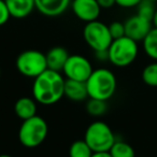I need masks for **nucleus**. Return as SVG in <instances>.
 <instances>
[{
    "instance_id": "1",
    "label": "nucleus",
    "mask_w": 157,
    "mask_h": 157,
    "mask_svg": "<svg viewBox=\"0 0 157 157\" xmlns=\"http://www.w3.org/2000/svg\"><path fill=\"white\" fill-rule=\"evenodd\" d=\"M65 82L66 78L60 72L46 69L33 81V99L42 105H55L65 96Z\"/></svg>"
},
{
    "instance_id": "2",
    "label": "nucleus",
    "mask_w": 157,
    "mask_h": 157,
    "mask_svg": "<svg viewBox=\"0 0 157 157\" xmlns=\"http://www.w3.org/2000/svg\"><path fill=\"white\" fill-rule=\"evenodd\" d=\"M88 98L108 101L115 94L117 87L116 76L107 68L95 69L85 82Z\"/></svg>"
},
{
    "instance_id": "3",
    "label": "nucleus",
    "mask_w": 157,
    "mask_h": 157,
    "mask_svg": "<svg viewBox=\"0 0 157 157\" xmlns=\"http://www.w3.org/2000/svg\"><path fill=\"white\" fill-rule=\"evenodd\" d=\"M48 126L44 118L35 115L23 121L18 130V140L27 148H35L41 145L48 137Z\"/></svg>"
},
{
    "instance_id": "4",
    "label": "nucleus",
    "mask_w": 157,
    "mask_h": 157,
    "mask_svg": "<svg viewBox=\"0 0 157 157\" xmlns=\"http://www.w3.org/2000/svg\"><path fill=\"white\" fill-rule=\"evenodd\" d=\"M139 53L138 42L124 36L118 39H114L108 48L109 61L118 68L130 66L136 60Z\"/></svg>"
},
{
    "instance_id": "5",
    "label": "nucleus",
    "mask_w": 157,
    "mask_h": 157,
    "mask_svg": "<svg viewBox=\"0 0 157 157\" xmlns=\"http://www.w3.org/2000/svg\"><path fill=\"white\" fill-rule=\"evenodd\" d=\"M84 140L93 152H109L116 141L111 127L102 121H95L86 128Z\"/></svg>"
},
{
    "instance_id": "6",
    "label": "nucleus",
    "mask_w": 157,
    "mask_h": 157,
    "mask_svg": "<svg viewBox=\"0 0 157 157\" xmlns=\"http://www.w3.org/2000/svg\"><path fill=\"white\" fill-rule=\"evenodd\" d=\"M17 71L26 78H36L48 69L45 54L37 50L22 52L15 60Z\"/></svg>"
},
{
    "instance_id": "7",
    "label": "nucleus",
    "mask_w": 157,
    "mask_h": 157,
    "mask_svg": "<svg viewBox=\"0 0 157 157\" xmlns=\"http://www.w3.org/2000/svg\"><path fill=\"white\" fill-rule=\"evenodd\" d=\"M83 38L86 44L95 52L107 51L113 41L109 26L98 20L86 23L83 29Z\"/></svg>"
},
{
    "instance_id": "8",
    "label": "nucleus",
    "mask_w": 157,
    "mask_h": 157,
    "mask_svg": "<svg viewBox=\"0 0 157 157\" xmlns=\"http://www.w3.org/2000/svg\"><path fill=\"white\" fill-rule=\"evenodd\" d=\"M93 71L94 69L92 63L86 57L78 54L70 55L63 69V73L66 78L80 82L87 81Z\"/></svg>"
},
{
    "instance_id": "9",
    "label": "nucleus",
    "mask_w": 157,
    "mask_h": 157,
    "mask_svg": "<svg viewBox=\"0 0 157 157\" xmlns=\"http://www.w3.org/2000/svg\"><path fill=\"white\" fill-rule=\"evenodd\" d=\"M70 8L74 16L84 23L97 21L101 12L97 0H72Z\"/></svg>"
},
{
    "instance_id": "10",
    "label": "nucleus",
    "mask_w": 157,
    "mask_h": 157,
    "mask_svg": "<svg viewBox=\"0 0 157 157\" xmlns=\"http://www.w3.org/2000/svg\"><path fill=\"white\" fill-rule=\"evenodd\" d=\"M125 25V36H127L130 39L135 41H143L150 30L153 28L152 22L142 16L132 15L124 23Z\"/></svg>"
},
{
    "instance_id": "11",
    "label": "nucleus",
    "mask_w": 157,
    "mask_h": 157,
    "mask_svg": "<svg viewBox=\"0 0 157 157\" xmlns=\"http://www.w3.org/2000/svg\"><path fill=\"white\" fill-rule=\"evenodd\" d=\"M72 0H35L36 10L48 17L60 16L70 8Z\"/></svg>"
},
{
    "instance_id": "12",
    "label": "nucleus",
    "mask_w": 157,
    "mask_h": 157,
    "mask_svg": "<svg viewBox=\"0 0 157 157\" xmlns=\"http://www.w3.org/2000/svg\"><path fill=\"white\" fill-rule=\"evenodd\" d=\"M11 17L22 20L26 18L36 10L35 0H5Z\"/></svg>"
},
{
    "instance_id": "13",
    "label": "nucleus",
    "mask_w": 157,
    "mask_h": 157,
    "mask_svg": "<svg viewBox=\"0 0 157 157\" xmlns=\"http://www.w3.org/2000/svg\"><path fill=\"white\" fill-rule=\"evenodd\" d=\"M69 53L63 46H54L45 54L48 69L54 71H63L66 61L69 58Z\"/></svg>"
},
{
    "instance_id": "14",
    "label": "nucleus",
    "mask_w": 157,
    "mask_h": 157,
    "mask_svg": "<svg viewBox=\"0 0 157 157\" xmlns=\"http://www.w3.org/2000/svg\"><path fill=\"white\" fill-rule=\"evenodd\" d=\"M63 93H65V96L69 100L75 101V102H81V101L85 100L86 98H88L85 82L74 81V80L66 78Z\"/></svg>"
},
{
    "instance_id": "15",
    "label": "nucleus",
    "mask_w": 157,
    "mask_h": 157,
    "mask_svg": "<svg viewBox=\"0 0 157 157\" xmlns=\"http://www.w3.org/2000/svg\"><path fill=\"white\" fill-rule=\"evenodd\" d=\"M37 101L30 97H21L14 105V112L21 120H28L37 115Z\"/></svg>"
},
{
    "instance_id": "16",
    "label": "nucleus",
    "mask_w": 157,
    "mask_h": 157,
    "mask_svg": "<svg viewBox=\"0 0 157 157\" xmlns=\"http://www.w3.org/2000/svg\"><path fill=\"white\" fill-rule=\"evenodd\" d=\"M145 54L153 60L157 61V28L153 27L142 41Z\"/></svg>"
},
{
    "instance_id": "17",
    "label": "nucleus",
    "mask_w": 157,
    "mask_h": 157,
    "mask_svg": "<svg viewBox=\"0 0 157 157\" xmlns=\"http://www.w3.org/2000/svg\"><path fill=\"white\" fill-rule=\"evenodd\" d=\"M109 152L112 157H136L133 147L125 141H115Z\"/></svg>"
},
{
    "instance_id": "18",
    "label": "nucleus",
    "mask_w": 157,
    "mask_h": 157,
    "mask_svg": "<svg viewBox=\"0 0 157 157\" xmlns=\"http://www.w3.org/2000/svg\"><path fill=\"white\" fill-rule=\"evenodd\" d=\"M93 153L85 140H76L69 148V157H92Z\"/></svg>"
},
{
    "instance_id": "19",
    "label": "nucleus",
    "mask_w": 157,
    "mask_h": 157,
    "mask_svg": "<svg viewBox=\"0 0 157 157\" xmlns=\"http://www.w3.org/2000/svg\"><path fill=\"white\" fill-rule=\"evenodd\" d=\"M107 101L99 100V99L90 98L86 103V111L90 116H94V117L102 116L107 112Z\"/></svg>"
},
{
    "instance_id": "20",
    "label": "nucleus",
    "mask_w": 157,
    "mask_h": 157,
    "mask_svg": "<svg viewBox=\"0 0 157 157\" xmlns=\"http://www.w3.org/2000/svg\"><path fill=\"white\" fill-rule=\"evenodd\" d=\"M142 81L151 87H157V61L144 68L142 71Z\"/></svg>"
},
{
    "instance_id": "21",
    "label": "nucleus",
    "mask_w": 157,
    "mask_h": 157,
    "mask_svg": "<svg viewBox=\"0 0 157 157\" xmlns=\"http://www.w3.org/2000/svg\"><path fill=\"white\" fill-rule=\"evenodd\" d=\"M156 11L155 8V3L151 2L148 0H142L137 7V14L142 17L146 18V20L152 22V18L154 16V13Z\"/></svg>"
},
{
    "instance_id": "22",
    "label": "nucleus",
    "mask_w": 157,
    "mask_h": 157,
    "mask_svg": "<svg viewBox=\"0 0 157 157\" xmlns=\"http://www.w3.org/2000/svg\"><path fill=\"white\" fill-rule=\"evenodd\" d=\"M109 26V30L110 33H111L112 38L114 39H118V38H122L125 36V25L124 23L118 22V21H115V22H112Z\"/></svg>"
},
{
    "instance_id": "23",
    "label": "nucleus",
    "mask_w": 157,
    "mask_h": 157,
    "mask_svg": "<svg viewBox=\"0 0 157 157\" xmlns=\"http://www.w3.org/2000/svg\"><path fill=\"white\" fill-rule=\"evenodd\" d=\"M11 18V14L5 0H0V26L6 25Z\"/></svg>"
},
{
    "instance_id": "24",
    "label": "nucleus",
    "mask_w": 157,
    "mask_h": 157,
    "mask_svg": "<svg viewBox=\"0 0 157 157\" xmlns=\"http://www.w3.org/2000/svg\"><path fill=\"white\" fill-rule=\"evenodd\" d=\"M141 1L142 0H115V3L124 9H131V8H137Z\"/></svg>"
},
{
    "instance_id": "25",
    "label": "nucleus",
    "mask_w": 157,
    "mask_h": 157,
    "mask_svg": "<svg viewBox=\"0 0 157 157\" xmlns=\"http://www.w3.org/2000/svg\"><path fill=\"white\" fill-rule=\"evenodd\" d=\"M101 9H111L112 7L116 5L115 0H97Z\"/></svg>"
},
{
    "instance_id": "26",
    "label": "nucleus",
    "mask_w": 157,
    "mask_h": 157,
    "mask_svg": "<svg viewBox=\"0 0 157 157\" xmlns=\"http://www.w3.org/2000/svg\"><path fill=\"white\" fill-rule=\"evenodd\" d=\"M95 56L99 61H105L109 60V55H108V50L107 51H99V52H95Z\"/></svg>"
},
{
    "instance_id": "27",
    "label": "nucleus",
    "mask_w": 157,
    "mask_h": 157,
    "mask_svg": "<svg viewBox=\"0 0 157 157\" xmlns=\"http://www.w3.org/2000/svg\"><path fill=\"white\" fill-rule=\"evenodd\" d=\"M92 157H112L110 152H94Z\"/></svg>"
},
{
    "instance_id": "28",
    "label": "nucleus",
    "mask_w": 157,
    "mask_h": 157,
    "mask_svg": "<svg viewBox=\"0 0 157 157\" xmlns=\"http://www.w3.org/2000/svg\"><path fill=\"white\" fill-rule=\"evenodd\" d=\"M152 25L155 28H157V9L154 13V16H153V18H152Z\"/></svg>"
},
{
    "instance_id": "29",
    "label": "nucleus",
    "mask_w": 157,
    "mask_h": 157,
    "mask_svg": "<svg viewBox=\"0 0 157 157\" xmlns=\"http://www.w3.org/2000/svg\"><path fill=\"white\" fill-rule=\"evenodd\" d=\"M0 157H13V156H11V155H8V154H1V155H0Z\"/></svg>"
},
{
    "instance_id": "30",
    "label": "nucleus",
    "mask_w": 157,
    "mask_h": 157,
    "mask_svg": "<svg viewBox=\"0 0 157 157\" xmlns=\"http://www.w3.org/2000/svg\"><path fill=\"white\" fill-rule=\"evenodd\" d=\"M148 1H151V2H154V3L157 2V0H148Z\"/></svg>"
},
{
    "instance_id": "31",
    "label": "nucleus",
    "mask_w": 157,
    "mask_h": 157,
    "mask_svg": "<svg viewBox=\"0 0 157 157\" xmlns=\"http://www.w3.org/2000/svg\"><path fill=\"white\" fill-rule=\"evenodd\" d=\"M0 76H1V69H0Z\"/></svg>"
}]
</instances>
